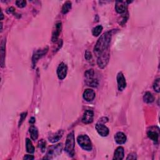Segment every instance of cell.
I'll use <instances>...</instances> for the list:
<instances>
[{
	"label": "cell",
	"mask_w": 160,
	"mask_h": 160,
	"mask_svg": "<svg viewBox=\"0 0 160 160\" xmlns=\"http://www.w3.org/2000/svg\"><path fill=\"white\" fill-rule=\"evenodd\" d=\"M110 51L108 49L106 51H104L98 57L97 63H98V66L102 69L104 68L108 63L109 60H110Z\"/></svg>",
	"instance_id": "cell-6"
},
{
	"label": "cell",
	"mask_w": 160,
	"mask_h": 160,
	"mask_svg": "<svg viewBox=\"0 0 160 160\" xmlns=\"http://www.w3.org/2000/svg\"><path fill=\"white\" fill-rule=\"evenodd\" d=\"M23 159H34V157L33 156V155H26L24 158H23Z\"/></svg>",
	"instance_id": "cell-33"
},
{
	"label": "cell",
	"mask_w": 160,
	"mask_h": 160,
	"mask_svg": "<svg viewBox=\"0 0 160 160\" xmlns=\"http://www.w3.org/2000/svg\"><path fill=\"white\" fill-rule=\"evenodd\" d=\"M137 159V157H136V155L134 153H132L129 154L128 157L126 158V159Z\"/></svg>",
	"instance_id": "cell-30"
},
{
	"label": "cell",
	"mask_w": 160,
	"mask_h": 160,
	"mask_svg": "<svg viewBox=\"0 0 160 160\" xmlns=\"http://www.w3.org/2000/svg\"><path fill=\"white\" fill-rule=\"evenodd\" d=\"M95 128L99 134L102 136H107L109 134V129L103 123L98 122L95 126Z\"/></svg>",
	"instance_id": "cell-10"
},
{
	"label": "cell",
	"mask_w": 160,
	"mask_h": 160,
	"mask_svg": "<svg viewBox=\"0 0 160 160\" xmlns=\"http://www.w3.org/2000/svg\"><path fill=\"white\" fill-rule=\"evenodd\" d=\"M159 78L156 79L155 82H154L153 84V89L155 90V91H156L157 93H159L160 90H159Z\"/></svg>",
	"instance_id": "cell-26"
},
{
	"label": "cell",
	"mask_w": 160,
	"mask_h": 160,
	"mask_svg": "<svg viewBox=\"0 0 160 160\" xmlns=\"http://www.w3.org/2000/svg\"><path fill=\"white\" fill-rule=\"evenodd\" d=\"M48 47H46V48H44L43 50H38L34 52L33 56V58H32V64H33V67L36 65V64L37 63V62L38 61L39 59L42 58L44 55L46 54V53L48 52Z\"/></svg>",
	"instance_id": "cell-7"
},
{
	"label": "cell",
	"mask_w": 160,
	"mask_h": 160,
	"mask_svg": "<svg viewBox=\"0 0 160 160\" xmlns=\"http://www.w3.org/2000/svg\"><path fill=\"white\" fill-rule=\"evenodd\" d=\"M108 121V118L106 117H103L101 118V119L99 120L98 123H103L104 124L105 123H107Z\"/></svg>",
	"instance_id": "cell-31"
},
{
	"label": "cell",
	"mask_w": 160,
	"mask_h": 160,
	"mask_svg": "<svg viewBox=\"0 0 160 160\" xmlns=\"http://www.w3.org/2000/svg\"><path fill=\"white\" fill-rule=\"evenodd\" d=\"M95 92L91 89H87L83 93V98L87 102H91L95 98Z\"/></svg>",
	"instance_id": "cell-14"
},
{
	"label": "cell",
	"mask_w": 160,
	"mask_h": 160,
	"mask_svg": "<svg viewBox=\"0 0 160 160\" xmlns=\"http://www.w3.org/2000/svg\"><path fill=\"white\" fill-rule=\"evenodd\" d=\"M77 142L78 145L84 150L90 151L92 150V144L90 138L86 134H83L79 136L77 138Z\"/></svg>",
	"instance_id": "cell-5"
},
{
	"label": "cell",
	"mask_w": 160,
	"mask_h": 160,
	"mask_svg": "<svg viewBox=\"0 0 160 160\" xmlns=\"http://www.w3.org/2000/svg\"><path fill=\"white\" fill-rule=\"evenodd\" d=\"M103 30V27L101 25H98L97 26H96L95 28H94L92 30V33L94 37H98L99 35L100 34V33H102Z\"/></svg>",
	"instance_id": "cell-24"
},
{
	"label": "cell",
	"mask_w": 160,
	"mask_h": 160,
	"mask_svg": "<svg viewBox=\"0 0 160 160\" xmlns=\"http://www.w3.org/2000/svg\"><path fill=\"white\" fill-rule=\"evenodd\" d=\"M111 37V32L108 31L103 33L98 39L94 48V53L97 57L99 56L104 51L108 49Z\"/></svg>",
	"instance_id": "cell-1"
},
{
	"label": "cell",
	"mask_w": 160,
	"mask_h": 160,
	"mask_svg": "<svg viewBox=\"0 0 160 160\" xmlns=\"http://www.w3.org/2000/svg\"><path fill=\"white\" fill-rule=\"evenodd\" d=\"M126 1H118L116 2L115 4V9L116 12L119 14H124L126 13L127 9Z\"/></svg>",
	"instance_id": "cell-12"
},
{
	"label": "cell",
	"mask_w": 160,
	"mask_h": 160,
	"mask_svg": "<svg viewBox=\"0 0 160 160\" xmlns=\"http://www.w3.org/2000/svg\"><path fill=\"white\" fill-rule=\"evenodd\" d=\"M117 83H118V88L120 91H123L126 86V79L124 78L123 74L120 72L117 75Z\"/></svg>",
	"instance_id": "cell-9"
},
{
	"label": "cell",
	"mask_w": 160,
	"mask_h": 160,
	"mask_svg": "<svg viewBox=\"0 0 160 160\" xmlns=\"http://www.w3.org/2000/svg\"><path fill=\"white\" fill-rule=\"evenodd\" d=\"M61 23L59 22L55 26V29L53 31V34H52V41L53 42H55L56 41L60 35L61 33Z\"/></svg>",
	"instance_id": "cell-16"
},
{
	"label": "cell",
	"mask_w": 160,
	"mask_h": 160,
	"mask_svg": "<svg viewBox=\"0 0 160 160\" xmlns=\"http://www.w3.org/2000/svg\"><path fill=\"white\" fill-rule=\"evenodd\" d=\"M94 118V113L92 110H88L85 111L83 116L82 118V121L85 124H90L93 121Z\"/></svg>",
	"instance_id": "cell-11"
},
{
	"label": "cell",
	"mask_w": 160,
	"mask_h": 160,
	"mask_svg": "<svg viewBox=\"0 0 160 160\" xmlns=\"http://www.w3.org/2000/svg\"><path fill=\"white\" fill-rule=\"evenodd\" d=\"M144 102L146 103H151L155 101V97L150 92H146L143 96Z\"/></svg>",
	"instance_id": "cell-20"
},
{
	"label": "cell",
	"mask_w": 160,
	"mask_h": 160,
	"mask_svg": "<svg viewBox=\"0 0 160 160\" xmlns=\"http://www.w3.org/2000/svg\"><path fill=\"white\" fill-rule=\"evenodd\" d=\"M29 123H30L31 124H34L35 123V118L34 117L31 118L30 121H29Z\"/></svg>",
	"instance_id": "cell-34"
},
{
	"label": "cell",
	"mask_w": 160,
	"mask_h": 160,
	"mask_svg": "<svg viewBox=\"0 0 160 160\" xmlns=\"http://www.w3.org/2000/svg\"><path fill=\"white\" fill-rule=\"evenodd\" d=\"M67 71H68L67 66L64 63H61L59 64V66L57 68V75L58 78L62 80L66 78L67 75Z\"/></svg>",
	"instance_id": "cell-8"
},
{
	"label": "cell",
	"mask_w": 160,
	"mask_h": 160,
	"mask_svg": "<svg viewBox=\"0 0 160 160\" xmlns=\"http://www.w3.org/2000/svg\"><path fill=\"white\" fill-rule=\"evenodd\" d=\"M75 140L74 132H72L69 133L67 136L64 148L65 151H66L68 155L71 157H73L75 155Z\"/></svg>",
	"instance_id": "cell-2"
},
{
	"label": "cell",
	"mask_w": 160,
	"mask_h": 160,
	"mask_svg": "<svg viewBox=\"0 0 160 160\" xmlns=\"http://www.w3.org/2000/svg\"><path fill=\"white\" fill-rule=\"evenodd\" d=\"M16 4L18 7L19 8H24L26 7V1H16Z\"/></svg>",
	"instance_id": "cell-27"
},
{
	"label": "cell",
	"mask_w": 160,
	"mask_h": 160,
	"mask_svg": "<svg viewBox=\"0 0 160 160\" xmlns=\"http://www.w3.org/2000/svg\"><path fill=\"white\" fill-rule=\"evenodd\" d=\"M148 138L151 139V140H153V141L157 142L158 140L159 134L156 132L149 131L148 132Z\"/></svg>",
	"instance_id": "cell-23"
},
{
	"label": "cell",
	"mask_w": 160,
	"mask_h": 160,
	"mask_svg": "<svg viewBox=\"0 0 160 160\" xmlns=\"http://www.w3.org/2000/svg\"><path fill=\"white\" fill-rule=\"evenodd\" d=\"M26 151L29 153H33L34 152V148L29 138H26Z\"/></svg>",
	"instance_id": "cell-21"
},
{
	"label": "cell",
	"mask_w": 160,
	"mask_h": 160,
	"mask_svg": "<svg viewBox=\"0 0 160 160\" xmlns=\"http://www.w3.org/2000/svg\"><path fill=\"white\" fill-rule=\"evenodd\" d=\"M62 150H63L62 143H59L58 145H53L50 146L48 148V151H47L46 156V157L44 158V159H53L60 155Z\"/></svg>",
	"instance_id": "cell-4"
},
{
	"label": "cell",
	"mask_w": 160,
	"mask_h": 160,
	"mask_svg": "<svg viewBox=\"0 0 160 160\" xmlns=\"http://www.w3.org/2000/svg\"><path fill=\"white\" fill-rule=\"evenodd\" d=\"M72 9V2L70 1H66L63 7H62V13L63 14L65 15L68 13L69 11H70V9Z\"/></svg>",
	"instance_id": "cell-22"
},
{
	"label": "cell",
	"mask_w": 160,
	"mask_h": 160,
	"mask_svg": "<svg viewBox=\"0 0 160 160\" xmlns=\"http://www.w3.org/2000/svg\"><path fill=\"white\" fill-rule=\"evenodd\" d=\"M38 145H39V147L41 149V151H42L43 153H44L45 151V150H46V142L43 140H41L39 141Z\"/></svg>",
	"instance_id": "cell-25"
},
{
	"label": "cell",
	"mask_w": 160,
	"mask_h": 160,
	"mask_svg": "<svg viewBox=\"0 0 160 160\" xmlns=\"http://www.w3.org/2000/svg\"><path fill=\"white\" fill-rule=\"evenodd\" d=\"M5 44L6 40L3 39L1 43V67L4 66V60H5Z\"/></svg>",
	"instance_id": "cell-18"
},
{
	"label": "cell",
	"mask_w": 160,
	"mask_h": 160,
	"mask_svg": "<svg viewBox=\"0 0 160 160\" xmlns=\"http://www.w3.org/2000/svg\"><path fill=\"white\" fill-rule=\"evenodd\" d=\"M86 84L91 87H97L98 86V80L95 77V73L93 69H88L85 73Z\"/></svg>",
	"instance_id": "cell-3"
},
{
	"label": "cell",
	"mask_w": 160,
	"mask_h": 160,
	"mask_svg": "<svg viewBox=\"0 0 160 160\" xmlns=\"http://www.w3.org/2000/svg\"><path fill=\"white\" fill-rule=\"evenodd\" d=\"M124 158V148L123 147H118L114 153L113 159L121 160Z\"/></svg>",
	"instance_id": "cell-17"
},
{
	"label": "cell",
	"mask_w": 160,
	"mask_h": 160,
	"mask_svg": "<svg viewBox=\"0 0 160 160\" xmlns=\"http://www.w3.org/2000/svg\"><path fill=\"white\" fill-rule=\"evenodd\" d=\"M85 57L86 58V60L87 61H90L92 59V55H91V53L90 51H86V53H85Z\"/></svg>",
	"instance_id": "cell-29"
},
{
	"label": "cell",
	"mask_w": 160,
	"mask_h": 160,
	"mask_svg": "<svg viewBox=\"0 0 160 160\" xmlns=\"http://www.w3.org/2000/svg\"><path fill=\"white\" fill-rule=\"evenodd\" d=\"M115 140L116 143L119 145H123L126 143V136L122 132H118L115 136Z\"/></svg>",
	"instance_id": "cell-15"
},
{
	"label": "cell",
	"mask_w": 160,
	"mask_h": 160,
	"mask_svg": "<svg viewBox=\"0 0 160 160\" xmlns=\"http://www.w3.org/2000/svg\"><path fill=\"white\" fill-rule=\"evenodd\" d=\"M63 133H64V132L63 131V130L61 129L59 130V131H58L56 133L53 134L49 136L48 137L49 141L52 143H56V142L58 141L62 138Z\"/></svg>",
	"instance_id": "cell-13"
},
{
	"label": "cell",
	"mask_w": 160,
	"mask_h": 160,
	"mask_svg": "<svg viewBox=\"0 0 160 160\" xmlns=\"http://www.w3.org/2000/svg\"><path fill=\"white\" fill-rule=\"evenodd\" d=\"M15 8L13 7H10L9 8L7 9V13H13L15 12Z\"/></svg>",
	"instance_id": "cell-32"
},
{
	"label": "cell",
	"mask_w": 160,
	"mask_h": 160,
	"mask_svg": "<svg viewBox=\"0 0 160 160\" xmlns=\"http://www.w3.org/2000/svg\"><path fill=\"white\" fill-rule=\"evenodd\" d=\"M29 133L31 135V138L33 140H37L38 137V129L34 126H32L29 128Z\"/></svg>",
	"instance_id": "cell-19"
},
{
	"label": "cell",
	"mask_w": 160,
	"mask_h": 160,
	"mask_svg": "<svg viewBox=\"0 0 160 160\" xmlns=\"http://www.w3.org/2000/svg\"><path fill=\"white\" fill-rule=\"evenodd\" d=\"M1 20H3V14L2 12H1Z\"/></svg>",
	"instance_id": "cell-35"
},
{
	"label": "cell",
	"mask_w": 160,
	"mask_h": 160,
	"mask_svg": "<svg viewBox=\"0 0 160 160\" xmlns=\"http://www.w3.org/2000/svg\"><path fill=\"white\" fill-rule=\"evenodd\" d=\"M26 116H27V112H26V113H22V114L20 115V119L19 124H19V126H20L21 125L22 123H23V122L24 121L25 119L26 118Z\"/></svg>",
	"instance_id": "cell-28"
}]
</instances>
